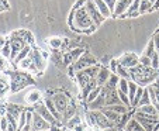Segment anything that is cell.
<instances>
[{
	"label": "cell",
	"instance_id": "cell-1",
	"mask_svg": "<svg viewBox=\"0 0 159 131\" xmlns=\"http://www.w3.org/2000/svg\"><path fill=\"white\" fill-rule=\"evenodd\" d=\"M34 79L27 71H14L10 73V90L13 93L20 92L21 89H24L27 85H34Z\"/></svg>",
	"mask_w": 159,
	"mask_h": 131
},
{
	"label": "cell",
	"instance_id": "cell-2",
	"mask_svg": "<svg viewBox=\"0 0 159 131\" xmlns=\"http://www.w3.org/2000/svg\"><path fill=\"white\" fill-rule=\"evenodd\" d=\"M92 26H94V23H93V20L90 18V16H89V13L86 12V9L82 7V9L76 10L75 18H73V24L70 26L72 30L75 31V33H83L84 30L90 28Z\"/></svg>",
	"mask_w": 159,
	"mask_h": 131
},
{
	"label": "cell",
	"instance_id": "cell-3",
	"mask_svg": "<svg viewBox=\"0 0 159 131\" xmlns=\"http://www.w3.org/2000/svg\"><path fill=\"white\" fill-rule=\"evenodd\" d=\"M132 119L137 120L145 131H156V128H158V125H159L158 117H152V116H149V114H144V113L135 111Z\"/></svg>",
	"mask_w": 159,
	"mask_h": 131
},
{
	"label": "cell",
	"instance_id": "cell-4",
	"mask_svg": "<svg viewBox=\"0 0 159 131\" xmlns=\"http://www.w3.org/2000/svg\"><path fill=\"white\" fill-rule=\"evenodd\" d=\"M51 99H52V101H54L57 110L59 111L61 114L65 111V109L68 107V104L70 103L69 95H68L66 92H63V90H57V92L51 96Z\"/></svg>",
	"mask_w": 159,
	"mask_h": 131
},
{
	"label": "cell",
	"instance_id": "cell-5",
	"mask_svg": "<svg viewBox=\"0 0 159 131\" xmlns=\"http://www.w3.org/2000/svg\"><path fill=\"white\" fill-rule=\"evenodd\" d=\"M34 111L35 113H38L39 116L42 117V119L45 120V121H48L51 125H57V127H61V125H63L61 121H58L57 119H55L54 116L51 114V111L47 109V106L44 104V101H39V103H37L35 106H34Z\"/></svg>",
	"mask_w": 159,
	"mask_h": 131
},
{
	"label": "cell",
	"instance_id": "cell-6",
	"mask_svg": "<svg viewBox=\"0 0 159 131\" xmlns=\"http://www.w3.org/2000/svg\"><path fill=\"white\" fill-rule=\"evenodd\" d=\"M96 63H99L96 59V57H93L89 51H86V52H84L75 63H72V65H73V68L76 69V72H78V71H84L86 68L93 66V65H96Z\"/></svg>",
	"mask_w": 159,
	"mask_h": 131
},
{
	"label": "cell",
	"instance_id": "cell-7",
	"mask_svg": "<svg viewBox=\"0 0 159 131\" xmlns=\"http://www.w3.org/2000/svg\"><path fill=\"white\" fill-rule=\"evenodd\" d=\"M84 9H86V12L89 13L90 18L93 20V23L96 24L97 27H99L100 24H102L103 21L106 20V18L102 16V13L99 12V9H97L96 3H94V0H86V4H84Z\"/></svg>",
	"mask_w": 159,
	"mask_h": 131
},
{
	"label": "cell",
	"instance_id": "cell-8",
	"mask_svg": "<svg viewBox=\"0 0 159 131\" xmlns=\"http://www.w3.org/2000/svg\"><path fill=\"white\" fill-rule=\"evenodd\" d=\"M117 61L121 66H124L127 69H131L139 63V57H137L134 52H124Z\"/></svg>",
	"mask_w": 159,
	"mask_h": 131
},
{
	"label": "cell",
	"instance_id": "cell-9",
	"mask_svg": "<svg viewBox=\"0 0 159 131\" xmlns=\"http://www.w3.org/2000/svg\"><path fill=\"white\" fill-rule=\"evenodd\" d=\"M51 127L52 125L48 121H45L38 113L33 110V128H31V131H48L51 130Z\"/></svg>",
	"mask_w": 159,
	"mask_h": 131
},
{
	"label": "cell",
	"instance_id": "cell-10",
	"mask_svg": "<svg viewBox=\"0 0 159 131\" xmlns=\"http://www.w3.org/2000/svg\"><path fill=\"white\" fill-rule=\"evenodd\" d=\"M30 55H31V58H33V63L37 66V69H38V71L42 73V72H44V69H45V66H47V59L42 57L41 49L33 47V51H31Z\"/></svg>",
	"mask_w": 159,
	"mask_h": 131
},
{
	"label": "cell",
	"instance_id": "cell-11",
	"mask_svg": "<svg viewBox=\"0 0 159 131\" xmlns=\"http://www.w3.org/2000/svg\"><path fill=\"white\" fill-rule=\"evenodd\" d=\"M134 2V0H118L117 3H116V9L114 12H113V17H117V18H123L124 16H125L127 10L129 9V6H131V3Z\"/></svg>",
	"mask_w": 159,
	"mask_h": 131
},
{
	"label": "cell",
	"instance_id": "cell-12",
	"mask_svg": "<svg viewBox=\"0 0 159 131\" xmlns=\"http://www.w3.org/2000/svg\"><path fill=\"white\" fill-rule=\"evenodd\" d=\"M96 116V120H97V127L99 130H104V128H111V127H116L114 123H111L107 117L103 114L102 110H92Z\"/></svg>",
	"mask_w": 159,
	"mask_h": 131
},
{
	"label": "cell",
	"instance_id": "cell-13",
	"mask_svg": "<svg viewBox=\"0 0 159 131\" xmlns=\"http://www.w3.org/2000/svg\"><path fill=\"white\" fill-rule=\"evenodd\" d=\"M76 114H78V107H76L75 101L70 100V103L68 104V107H66L65 111L62 113V120H61V123H62V124H66V123L69 121L73 116H76Z\"/></svg>",
	"mask_w": 159,
	"mask_h": 131
},
{
	"label": "cell",
	"instance_id": "cell-14",
	"mask_svg": "<svg viewBox=\"0 0 159 131\" xmlns=\"http://www.w3.org/2000/svg\"><path fill=\"white\" fill-rule=\"evenodd\" d=\"M111 76V71L108 68H106V66H100V71H99V75H97L96 77V82H97V86L103 87L106 83L108 82V79H110Z\"/></svg>",
	"mask_w": 159,
	"mask_h": 131
},
{
	"label": "cell",
	"instance_id": "cell-15",
	"mask_svg": "<svg viewBox=\"0 0 159 131\" xmlns=\"http://www.w3.org/2000/svg\"><path fill=\"white\" fill-rule=\"evenodd\" d=\"M42 101H44V104L47 106V109L51 111L52 116H54L55 119L58 120V121H61V120H62V114H61L59 111L57 110V107H55V104H54V101H52V99L48 97V96H45V97L42 99Z\"/></svg>",
	"mask_w": 159,
	"mask_h": 131
},
{
	"label": "cell",
	"instance_id": "cell-16",
	"mask_svg": "<svg viewBox=\"0 0 159 131\" xmlns=\"http://www.w3.org/2000/svg\"><path fill=\"white\" fill-rule=\"evenodd\" d=\"M135 111H138V113H144V114H149L152 117H158L159 119V110L152 106V104H144V106H138V107L135 109Z\"/></svg>",
	"mask_w": 159,
	"mask_h": 131
},
{
	"label": "cell",
	"instance_id": "cell-17",
	"mask_svg": "<svg viewBox=\"0 0 159 131\" xmlns=\"http://www.w3.org/2000/svg\"><path fill=\"white\" fill-rule=\"evenodd\" d=\"M75 79H76V82H78V85H79L80 89H83L84 86H87V85L90 83V81H92V79L89 77V75H86V72L84 71H78L76 72Z\"/></svg>",
	"mask_w": 159,
	"mask_h": 131
},
{
	"label": "cell",
	"instance_id": "cell-18",
	"mask_svg": "<svg viewBox=\"0 0 159 131\" xmlns=\"http://www.w3.org/2000/svg\"><path fill=\"white\" fill-rule=\"evenodd\" d=\"M94 3H96L97 9H99V12L102 13V16L104 18H110L111 16H113V13H111V10L108 9L107 3H106L104 0H94Z\"/></svg>",
	"mask_w": 159,
	"mask_h": 131
},
{
	"label": "cell",
	"instance_id": "cell-19",
	"mask_svg": "<svg viewBox=\"0 0 159 131\" xmlns=\"http://www.w3.org/2000/svg\"><path fill=\"white\" fill-rule=\"evenodd\" d=\"M4 109H6L7 113L13 114V116H14L17 120H18V117H20V114L23 113V110H24V109L21 107V106H18V104H14V103H7L6 106H4Z\"/></svg>",
	"mask_w": 159,
	"mask_h": 131
},
{
	"label": "cell",
	"instance_id": "cell-20",
	"mask_svg": "<svg viewBox=\"0 0 159 131\" xmlns=\"http://www.w3.org/2000/svg\"><path fill=\"white\" fill-rule=\"evenodd\" d=\"M102 111H103V114H104V116L107 117V119L110 120L111 123H114V125L117 127L118 123H120V120H121V116H120V114L116 113V111H113V110H107V109H104V107L102 109Z\"/></svg>",
	"mask_w": 159,
	"mask_h": 131
},
{
	"label": "cell",
	"instance_id": "cell-21",
	"mask_svg": "<svg viewBox=\"0 0 159 131\" xmlns=\"http://www.w3.org/2000/svg\"><path fill=\"white\" fill-rule=\"evenodd\" d=\"M31 51H33V45H28V44H27L24 48H23V49L20 51V52H18L17 58H16V59H14V62H13V63H14V65H18V63L21 62V61H23V59H25V58H27L28 55H30V52H31Z\"/></svg>",
	"mask_w": 159,
	"mask_h": 131
},
{
	"label": "cell",
	"instance_id": "cell-22",
	"mask_svg": "<svg viewBox=\"0 0 159 131\" xmlns=\"http://www.w3.org/2000/svg\"><path fill=\"white\" fill-rule=\"evenodd\" d=\"M25 101H27L28 104H31V106H35L37 103L41 101V92H38V90H31L27 95V97H25Z\"/></svg>",
	"mask_w": 159,
	"mask_h": 131
},
{
	"label": "cell",
	"instance_id": "cell-23",
	"mask_svg": "<svg viewBox=\"0 0 159 131\" xmlns=\"http://www.w3.org/2000/svg\"><path fill=\"white\" fill-rule=\"evenodd\" d=\"M86 106H87V110H102V109L106 106V97L99 96V97H97L93 103L86 104Z\"/></svg>",
	"mask_w": 159,
	"mask_h": 131
},
{
	"label": "cell",
	"instance_id": "cell-24",
	"mask_svg": "<svg viewBox=\"0 0 159 131\" xmlns=\"http://www.w3.org/2000/svg\"><path fill=\"white\" fill-rule=\"evenodd\" d=\"M86 123L89 127L94 128L96 131H100L99 127H97V120H96V116H94V113L92 110H87L86 111Z\"/></svg>",
	"mask_w": 159,
	"mask_h": 131
},
{
	"label": "cell",
	"instance_id": "cell-25",
	"mask_svg": "<svg viewBox=\"0 0 159 131\" xmlns=\"http://www.w3.org/2000/svg\"><path fill=\"white\" fill-rule=\"evenodd\" d=\"M62 41H63V38H61V37H51L49 40H47V44H48L49 48H52L54 51H58V49H61Z\"/></svg>",
	"mask_w": 159,
	"mask_h": 131
},
{
	"label": "cell",
	"instance_id": "cell-26",
	"mask_svg": "<svg viewBox=\"0 0 159 131\" xmlns=\"http://www.w3.org/2000/svg\"><path fill=\"white\" fill-rule=\"evenodd\" d=\"M120 79L121 77L118 76L117 73H111V76H110V79H108V82L104 85L106 87H108V89H117V86H118V82H120Z\"/></svg>",
	"mask_w": 159,
	"mask_h": 131
},
{
	"label": "cell",
	"instance_id": "cell-27",
	"mask_svg": "<svg viewBox=\"0 0 159 131\" xmlns=\"http://www.w3.org/2000/svg\"><path fill=\"white\" fill-rule=\"evenodd\" d=\"M100 63H96V65L93 66H89V68L84 69V72H86V75H89L90 79H96L97 75H99V71H100Z\"/></svg>",
	"mask_w": 159,
	"mask_h": 131
},
{
	"label": "cell",
	"instance_id": "cell-28",
	"mask_svg": "<svg viewBox=\"0 0 159 131\" xmlns=\"http://www.w3.org/2000/svg\"><path fill=\"white\" fill-rule=\"evenodd\" d=\"M100 92H102V87H100V86L94 87V89H93V90H92V92L89 93V96H87V99H86V100H84V103H86V104L93 103V101L96 100V99H97V97H99V96H100Z\"/></svg>",
	"mask_w": 159,
	"mask_h": 131
},
{
	"label": "cell",
	"instance_id": "cell-29",
	"mask_svg": "<svg viewBox=\"0 0 159 131\" xmlns=\"http://www.w3.org/2000/svg\"><path fill=\"white\" fill-rule=\"evenodd\" d=\"M155 52H156L155 42H153V40H152V38H151V40H149V42L147 44V48H145V51H144V54H142V55H145V57H148V58H152Z\"/></svg>",
	"mask_w": 159,
	"mask_h": 131
},
{
	"label": "cell",
	"instance_id": "cell-30",
	"mask_svg": "<svg viewBox=\"0 0 159 131\" xmlns=\"http://www.w3.org/2000/svg\"><path fill=\"white\" fill-rule=\"evenodd\" d=\"M116 73L118 75V76L121 77V79H127V81H131V75H129V71L127 68H124V66H121L120 63H118L117 69H116Z\"/></svg>",
	"mask_w": 159,
	"mask_h": 131
},
{
	"label": "cell",
	"instance_id": "cell-31",
	"mask_svg": "<svg viewBox=\"0 0 159 131\" xmlns=\"http://www.w3.org/2000/svg\"><path fill=\"white\" fill-rule=\"evenodd\" d=\"M138 90V85L135 83L134 81H128V99L129 101H134V97H135V93Z\"/></svg>",
	"mask_w": 159,
	"mask_h": 131
},
{
	"label": "cell",
	"instance_id": "cell-32",
	"mask_svg": "<svg viewBox=\"0 0 159 131\" xmlns=\"http://www.w3.org/2000/svg\"><path fill=\"white\" fill-rule=\"evenodd\" d=\"M0 55L3 58H6V59H10V55H11V42H10L9 38H7L4 47L2 48V51H0Z\"/></svg>",
	"mask_w": 159,
	"mask_h": 131
},
{
	"label": "cell",
	"instance_id": "cell-33",
	"mask_svg": "<svg viewBox=\"0 0 159 131\" xmlns=\"http://www.w3.org/2000/svg\"><path fill=\"white\" fill-rule=\"evenodd\" d=\"M79 124H82V119H80V116H79V114H76V116H73L69 121L66 123L65 127L68 128V130H73V128H75L76 125H79Z\"/></svg>",
	"mask_w": 159,
	"mask_h": 131
},
{
	"label": "cell",
	"instance_id": "cell-34",
	"mask_svg": "<svg viewBox=\"0 0 159 131\" xmlns=\"http://www.w3.org/2000/svg\"><path fill=\"white\" fill-rule=\"evenodd\" d=\"M84 52H86V51H84L82 47H78V48H76V49L70 51V52H69V55H70V59H72V63H75L76 61H78L79 58H80L82 55L84 54Z\"/></svg>",
	"mask_w": 159,
	"mask_h": 131
},
{
	"label": "cell",
	"instance_id": "cell-35",
	"mask_svg": "<svg viewBox=\"0 0 159 131\" xmlns=\"http://www.w3.org/2000/svg\"><path fill=\"white\" fill-rule=\"evenodd\" d=\"M139 6H141V0H134V2L131 3V6H129V9L127 10V13H125V16H124V17H131L132 13L139 12Z\"/></svg>",
	"mask_w": 159,
	"mask_h": 131
},
{
	"label": "cell",
	"instance_id": "cell-36",
	"mask_svg": "<svg viewBox=\"0 0 159 131\" xmlns=\"http://www.w3.org/2000/svg\"><path fill=\"white\" fill-rule=\"evenodd\" d=\"M148 12H152V3L148 0H141V6H139V14H145Z\"/></svg>",
	"mask_w": 159,
	"mask_h": 131
},
{
	"label": "cell",
	"instance_id": "cell-37",
	"mask_svg": "<svg viewBox=\"0 0 159 131\" xmlns=\"http://www.w3.org/2000/svg\"><path fill=\"white\" fill-rule=\"evenodd\" d=\"M30 54H31V52H30ZM31 63H33V58H31V55H28L25 59H23L20 63H18V68L23 69V71H27V69L31 66Z\"/></svg>",
	"mask_w": 159,
	"mask_h": 131
},
{
	"label": "cell",
	"instance_id": "cell-38",
	"mask_svg": "<svg viewBox=\"0 0 159 131\" xmlns=\"http://www.w3.org/2000/svg\"><path fill=\"white\" fill-rule=\"evenodd\" d=\"M7 90H10V85L4 81L3 77H0V97H3L7 93Z\"/></svg>",
	"mask_w": 159,
	"mask_h": 131
},
{
	"label": "cell",
	"instance_id": "cell-39",
	"mask_svg": "<svg viewBox=\"0 0 159 131\" xmlns=\"http://www.w3.org/2000/svg\"><path fill=\"white\" fill-rule=\"evenodd\" d=\"M117 89L120 90V92L127 93V95H128V81H127V79H120Z\"/></svg>",
	"mask_w": 159,
	"mask_h": 131
},
{
	"label": "cell",
	"instance_id": "cell-40",
	"mask_svg": "<svg viewBox=\"0 0 159 131\" xmlns=\"http://www.w3.org/2000/svg\"><path fill=\"white\" fill-rule=\"evenodd\" d=\"M151 68L155 69V71H159V54L155 52L153 57L151 58Z\"/></svg>",
	"mask_w": 159,
	"mask_h": 131
},
{
	"label": "cell",
	"instance_id": "cell-41",
	"mask_svg": "<svg viewBox=\"0 0 159 131\" xmlns=\"http://www.w3.org/2000/svg\"><path fill=\"white\" fill-rule=\"evenodd\" d=\"M144 104H151V99H149V93H148V90H147V87H145V92H144V95H142V97H141V100H139V103H138V106H144ZM137 106V107H138Z\"/></svg>",
	"mask_w": 159,
	"mask_h": 131
},
{
	"label": "cell",
	"instance_id": "cell-42",
	"mask_svg": "<svg viewBox=\"0 0 159 131\" xmlns=\"http://www.w3.org/2000/svg\"><path fill=\"white\" fill-rule=\"evenodd\" d=\"M4 116H6V119H7V121H9V124L17 125V127H18V120L16 119L13 114H10V113H7V111H6V114H4Z\"/></svg>",
	"mask_w": 159,
	"mask_h": 131
},
{
	"label": "cell",
	"instance_id": "cell-43",
	"mask_svg": "<svg viewBox=\"0 0 159 131\" xmlns=\"http://www.w3.org/2000/svg\"><path fill=\"white\" fill-rule=\"evenodd\" d=\"M24 41L27 42L28 45H33V44H34V35H33V34H31L28 30L25 31V34H24Z\"/></svg>",
	"mask_w": 159,
	"mask_h": 131
},
{
	"label": "cell",
	"instance_id": "cell-44",
	"mask_svg": "<svg viewBox=\"0 0 159 131\" xmlns=\"http://www.w3.org/2000/svg\"><path fill=\"white\" fill-rule=\"evenodd\" d=\"M7 127H9V121H7L6 116H2V119H0V130L7 131Z\"/></svg>",
	"mask_w": 159,
	"mask_h": 131
},
{
	"label": "cell",
	"instance_id": "cell-45",
	"mask_svg": "<svg viewBox=\"0 0 159 131\" xmlns=\"http://www.w3.org/2000/svg\"><path fill=\"white\" fill-rule=\"evenodd\" d=\"M139 63L144 66H151V58L145 57V55H141V57H139Z\"/></svg>",
	"mask_w": 159,
	"mask_h": 131
},
{
	"label": "cell",
	"instance_id": "cell-46",
	"mask_svg": "<svg viewBox=\"0 0 159 131\" xmlns=\"http://www.w3.org/2000/svg\"><path fill=\"white\" fill-rule=\"evenodd\" d=\"M69 42H70V40H69V38H63L62 45H61V51H62L63 54H65L66 49H68V47H69Z\"/></svg>",
	"mask_w": 159,
	"mask_h": 131
},
{
	"label": "cell",
	"instance_id": "cell-47",
	"mask_svg": "<svg viewBox=\"0 0 159 131\" xmlns=\"http://www.w3.org/2000/svg\"><path fill=\"white\" fill-rule=\"evenodd\" d=\"M84 4H86V0H78V2L72 6V9L73 10H79V9H82V7H84Z\"/></svg>",
	"mask_w": 159,
	"mask_h": 131
},
{
	"label": "cell",
	"instance_id": "cell-48",
	"mask_svg": "<svg viewBox=\"0 0 159 131\" xmlns=\"http://www.w3.org/2000/svg\"><path fill=\"white\" fill-rule=\"evenodd\" d=\"M117 66H118V61L117 59H111L110 61V71H111V73H116V69H117Z\"/></svg>",
	"mask_w": 159,
	"mask_h": 131
},
{
	"label": "cell",
	"instance_id": "cell-49",
	"mask_svg": "<svg viewBox=\"0 0 159 131\" xmlns=\"http://www.w3.org/2000/svg\"><path fill=\"white\" fill-rule=\"evenodd\" d=\"M7 69V59L0 55V71H6Z\"/></svg>",
	"mask_w": 159,
	"mask_h": 131
},
{
	"label": "cell",
	"instance_id": "cell-50",
	"mask_svg": "<svg viewBox=\"0 0 159 131\" xmlns=\"http://www.w3.org/2000/svg\"><path fill=\"white\" fill-rule=\"evenodd\" d=\"M72 131H89L87 130V127H86V124H83V123H82V124H79V125H76L75 128H73Z\"/></svg>",
	"mask_w": 159,
	"mask_h": 131
},
{
	"label": "cell",
	"instance_id": "cell-51",
	"mask_svg": "<svg viewBox=\"0 0 159 131\" xmlns=\"http://www.w3.org/2000/svg\"><path fill=\"white\" fill-rule=\"evenodd\" d=\"M6 41H7V38H4L3 35H0V51H2V48L4 47V44H6Z\"/></svg>",
	"mask_w": 159,
	"mask_h": 131
},
{
	"label": "cell",
	"instance_id": "cell-52",
	"mask_svg": "<svg viewBox=\"0 0 159 131\" xmlns=\"http://www.w3.org/2000/svg\"><path fill=\"white\" fill-rule=\"evenodd\" d=\"M159 9V0H156L155 3H153V6H152V10H158Z\"/></svg>",
	"mask_w": 159,
	"mask_h": 131
},
{
	"label": "cell",
	"instance_id": "cell-53",
	"mask_svg": "<svg viewBox=\"0 0 159 131\" xmlns=\"http://www.w3.org/2000/svg\"><path fill=\"white\" fill-rule=\"evenodd\" d=\"M100 131H118L116 127H111V128H104V130H100Z\"/></svg>",
	"mask_w": 159,
	"mask_h": 131
},
{
	"label": "cell",
	"instance_id": "cell-54",
	"mask_svg": "<svg viewBox=\"0 0 159 131\" xmlns=\"http://www.w3.org/2000/svg\"><path fill=\"white\" fill-rule=\"evenodd\" d=\"M58 131H65V130H63V128H59V130H58Z\"/></svg>",
	"mask_w": 159,
	"mask_h": 131
},
{
	"label": "cell",
	"instance_id": "cell-55",
	"mask_svg": "<svg viewBox=\"0 0 159 131\" xmlns=\"http://www.w3.org/2000/svg\"><path fill=\"white\" fill-rule=\"evenodd\" d=\"M117 2H118V0H117Z\"/></svg>",
	"mask_w": 159,
	"mask_h": 131
}]
</instances>
